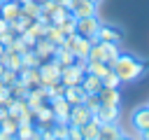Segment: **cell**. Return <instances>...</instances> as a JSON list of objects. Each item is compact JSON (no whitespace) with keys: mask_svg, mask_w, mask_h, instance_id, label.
<instances>
[{"mask_svg":"<svg viewBox=\"0 0 149 140\" xmlns=\"http://www.w3.org/2000/svg\"><path fill=\"white\" fill-rule=\"evenodd\" d=\"M100 28V19L93 14V16H81L77 19V35L81 37H88L91 42H95V33Z\"/></svg>","mask_w":149,"mask_h":140,"instance_id":"4","label":"cell"},{"mask_svg":"<svg viewBox=\"0 0 149 140\" xmlns=\"http://www.w3.org/2000/svg\"><path fill=\"white\" fill-rule=\"evenodd\" d=\"M35 133V124L30 121V124H19V128H16V140H28L30 135Z\"/></svg>","mask_w":149,"mask_h":140,"instance_id":"31","label":"cell"},{"mask_svg":"<svg viewBox=\"0 0 149 140\" xmlns=\"http://www.w3.org/2000/svg\"><path fill=\"white\" fill-rule=\"evenodd\" d=\"M119 114H121V112H119L116 105H100L93 117H95L100 124H116V121H119Z\"/></svg>","mask_w":149,"mask_h":140,"instance_id":"11","label":"cell"},{"mask_svg":"<svg viewBox=\"0 0 149 140\" xmlns=\"http://www.w3.org/2000/svg\"><path fill=\"white\" fill-rule=\"evenodd\" d=\"M119 135H121L119 124H100L98 140H119Z\"/></svg>","mask_w":149,"mask_h":140,"instance_id":"21","label":"cell"},{"mask_svg":"<svg viewBox=\"0 0 149 140\" xmlns=\"http://www.w3.org/2000/svg\"><path fill=\"white\" fill-rule=\"evenodd\" d=\"M98 98H100V105H121V93H119V89H107V86H102L100 91H98Z\"/></svg>","mask_w":149,"mask_h":140,"instance_id":"15","label":"cell"},{"mask_svg":"<svg viewBox=\"0 0 149 140\" xmlns=\"http://www.w3.org/2000/svg\"><path fill=\"white\" fill-rule=\"evenodd\" d=\"M63 47L70 49L77 58H86V56H88V49H91V40H88V37H81V35H77V33H72V35H65Z\"/></svg>","mask_w":149,"mask_h":140,"instance_id":"3","label":"cell"},{"mask_svg":"<svg viewBox=\"0 0 149 140\" xmlns=\"http://www.w3.org/2000/svg\"><path fill=\"white\" fill-rule=\"evenodd\" d=\"M16 128H19V119L16 117H5L2 121H0V131H7V133H12V135H16Z\"/></svg>","mask_w":149,"mask_h":140,"instance_id":"30","label":"cell"},{"mask_svg":"<svg viewBox=\"0 0 149 140\" xmlns=\"http://www.w3.org/2000/svg\"><path fill=\"white\" fill-rule=\"evenodd\" d=\"M130 124H133L135 131H144V128H149V105H142V107L133 110V114H130Z\"/></svg>","mask_w":149,"mask_h":140,"instance_id":"12","label":"cell"},{"mask_svg":"<svg viewBox=\"0 0 149 140\" xmlns=\"http://www.w3.org/2000/svg\"><path fill=\"white\" fill-rule=\"evenodd\" d=\"M35 2H40V5H42V2H47V0H35Z\"/></svg>","mask_w":149,"mask_h":140,"instance_id":"50","label":"cell"},{"mask_svg":"<svg viewBox=\"0 0 149 140\" xmlns=\"http://www.w3.org/2000/svg\"><path fill=\"white\" fill-rule=\"evenodd\" d=\"M100 79H102V86H107V89H119V86H121V79H119V75H116L112 68H107V72H105Z\"/></svg>","mask_w":149,"mask_h":140,"instance_id":"25","label":"cell"},{"mask_svg":"<svg viewBox=\"0 0 149 140\" xmlns=\"http://www.w3.org/2000/svg\"><path fill=\"white\" fill-rule=\"evenodd\" d=\"M0 86H2V82H0Z\"/></svg>","mask_w":149,"mask_h":140,"instance_id":"51","label":"cell"},{"mask_svg":"<svg viewBox=\"0 0 149 140\" xmlns=\"http://www.w3.org/2000/svg\"><path fill=\"white\" fill-rule=\"evenodd\" d=\"M9 91H12V96H14V98H28L30 86H28V84H23L21 79H16V82L9 86Z\"/></svg>","mask_w":149,"mask_h":140,"instance_id":"27","label":"cell"},{"mask_svg":"<svg viewBox=\"0 0 149 140\" xmlns=\"http://www.w3.org/2000/svg\"><path fill=\"white\" fill-rule=\"evenodd\" d=\"M37 70H40V84H42V86H51V84L61 82V65H58L54 58L42 61V63L37 65Z\"/></svg>","mask_w":149,"mask_h":140,"instance_id":"2","label":"cell"},{"mask_svg":"<svg viewBox=\"0 0 149 140\" xmlns=\"http://www.w3.org/2000/svg\"><path fill=\"white\" fill-rule=\"evenodd\" d=\"M54 61H56L61 68H65V65H72V63L77 61V56H74L70 49H65V47L61 44V47L56 49V54H54Z\"/></svg>","mask_w":149,"mask_h":140,"instance_id":"20","label":"cell"},{"mask_svg":"<svg viewBox=\"0 0 149 140\" xmlns=\"http://www.w3.org/2000/svg\"><path fill=\"white\" fill-rule=\"evenodd\" d=\"M44 28H47V23H42V21H37V19H35V21L28 26V30H26V33H30V35L37 40V37H42V35H44Z\"/></svg>","mask_w":149,"mask_h":140,"instance_id":"33","label":"cell"},{"mask_svg":"<svg viewBox=\"0 0 149 140\" xmlns=\"http://www.w3.org/2000/svg\"><path fill=\"white\" fill-rule=\"evenodd\" d=\"M16 79H19V72H16V70H9V68H5V70L0 72V82H2V86H12Z\"/></svg>","mask_w":149,"mask_h":140,"instance_id":"32","label":"cell"},{"mask_svg":"<svg viewBox=\"0 0 149 140\" xmlns=\"http://www.w3.org/2000/svg\"><path fill=\"white\" fill-rule=\"evenodd\" d=\"M49 105H51V112H54V119L56 121H68V117H70V103L61 96V98H51L49 100Z\"/></svg>","mask_w":149,"mask_h":140,"instance_id":"9","label":"cell"},{"mask_svg":"<svg viewBox=\"0 0 149 140\" xmlns=\"http://www.w3.org/2000/svg\"><path fill=\"white\" fill-rule=\"evenodd\" d=\"M19 14H21V5H19L16 0H0V16H2L7 23L14 21Z\"/></svg>","mask_w":149,"mask_h":140,"instance_id":"13","label":"cell"},{"mask_svg":"<svg viewBox=\"0 0 149 140\" xmlns=\"http://www.w3.org/2000/svg\"><path fill=\"white\" fill-rule=\"evenodd\" d=\"M56 44L54 42H49L47 37H37V42L33 44V51L40 56V61H49V58H54V54H56Z\"/></svg>","mask_w":149,"mask_h":140,"instance_id":"8","label":"cell"},{"mask_svg":"<svg viewBox=\"0 0 149 140\" xmlns=\"http://www.w3.org/2000/svg\"><path fill=\"white\" fill-rule=\"evenodd\" d=\"M51 140H68V138H56V135H54V138H51Z\"/></svg>","mask_w":149,"mask_h":140,"instance_id":"49","label":"cell"},{"mask_svg":"<svg viewBox=\"0 0 149 140\" xmlns=\"http://www.w3.org/2000/svg\"><path fill=\"white\" fill-rule=\"evenodd\" d=\"M140 138H142V140H149V128H144V131H140Z\"/></svg>","mask_w":149,"mask_h":140,"instance_id":"44","label":"cell"},{"mask_svg":"<svg viewBox=\"0 0 149 140\" xmlns=\"http://www.w3.org/2000/svg\"><path fill=\"white\" fill-rule=\"evenodd\" d=\"M5 51H7V47H5V44H2V42H0V56H2V54H5Z\"/></svg>","mask_w":149,"mask_h":140,"instance_id":"45","label":"cell"},{"mask_svg":"<svg viewBox=\"0 0 149 140\" xmlns=\"http://www.w3.org/2000/svg\"><path fill=\"white\" fill-rule=\"evenodd\" d=\"M81 128V138L84 140H98V133H100V121L95 119V117H91L84 126H79Z\"/></svg>","mask_w":149,"mask_h":140,"instance_id":"18","label":"cell"},{"mask_svg":"<svg viewBox=\"0 0 149 140\" xmlns=\"http://www.w3.org/2000/svg\"><path fill=\"white\" fill-rule=\"evenodd\" d=\"M0 63L5 65V68H9V70H21L23 68V63H21V54H16V51H12V49H7L2 56H0Z\"/></svg>","mask_w":149,"mask_h":140,"instance_id":"17","label":"cell"},{"mask_svg":"<svg viewBox=\"0 0 149 140\" xmlns=\"http://www.w3.org/2000/svg\"><path fill=\"white\" fill-rule=\"evenodd\" d=\"M33 114H35V121H37V124H54V121H56L49 103H47V105H42V107H37Z\"/></svg>","mask_w":149,"mask_h":140,"instance_id":"23","label":"cell"},{"mask_svg":"<svg viewBox=\"0 0 149 140\" xmlns=\"http://www.w3.org/2000/svg\"><path fill=\"white\" fill-rule=\"evenodd\" d=\"M81 79H84V70L79 68V65H65V68H61V82L65 84V86H74V84H81Z\"/></svg>","mask_w":149,"mask_h":140,"instance_id":"7","label":"cell"},{"mask_svg":"<svg viewBox=\"0 0 149 140\" xmlns=\"http://www.w3.org/2000/svg\"><path fill=\"white\" fill-rule=\"evenodd\" d=\"M42 37H47L49 42H54L56 47H61V44H63V40H65V33H63V30H61L58 26L49 23V26L44 28V35H42Z\"/></svg>","mask_w":149,"mask_h":140,"instance_id":"22","label":"cell"},{"mask_svg":"<svg viewBox=\"0 0 149 140\" xmlns=\"http://www.w3.org/2000/svg\"><path fill=\"white\" fill-rule=\"evenodd\" d=\"M95 40L121 44V40H123V30L116 28V26H112V23H102V21H100V28H98V33H95Z\"/></svg>","mask_w":149,"mask_h":140,"instance_id":"6","label":"cell"},{"mask_svg":"<svg viewBox=\"0 0 149 140\" xmlns=\"http://www.w3.org/2000/svg\"><path fill=\"white\" fill-rule=\"evenodd\" d=\"M107 63H102V61H86V72L88 75H98V77H102L105 72H107Z\"/></svg>","mask_w":149,"mask_h":140,"instance_id":"26","label":"cell"},{"mask_svg":"<svg viewBox=\"0 0 149 140\" xmlns=\"http://www.w3.org/2000/svg\"><path fill=\"white\" fill-rule=\"evenodd\" d=\"M47 93H49V100H51V98H61V96L65 93V84H63V82H56V84L47 86Z\"/></svg>","mask_w":149,"mask_h":140,"instance_id":"35","label":"cell"},{"mask_svg":"<svg viewBox=\"0 0 149 140\" xmlns=\"http://www.w3.org/2000/svg\"><path fill=\"white\" fill-rule=\"evenodd\" d=\"M14 37H16V35H14V33H12V30H5V33H0V42H2V44H5V47H9V44H12V40H14Z\"/></svg>","mask_w":149,"mask_h":140,"instance_id":"39","label":"cell"},{"mask_svg":"<svg viewBox=\"0 0 149 140\" xmlns=\"http://www.w3.org/2000/svg\"><path fill=\"white\" fill-rule=\"evenodd\" d=\"M68 140H84V138H81V128L68 124Z\"/></svg>","mask_w":149,"mask_h":140,"instance_id":"37","label":"cell"},{"mask_svg":"<svg viewBox=\"0 0 149 140\" xmlns=\"http://www.w3.org/2000/svg\"><path fill=\"white\" fill-rule=\"evenodd\" d=\"M91 117H93V114H91V110H86V105H84V103H81V105H72V107H70L68 124H72V126H84Z\"/></svg>","mask_w":149,"mask_h":140,"instance_id":"10","label":"cell"},{"mask_svg":"<svg viewBox=\"0 0 149 140\" xmlns=\"http://www.w3.org/2000/svg\"><path fill=\"white\" fill-rule=\"evenodd\" d=\"M109 68L119 75V79H121V84H123V82H135V79H140V77L144 75V70L149 68V63L142 61V58H137V56H133V54H119L116 61H114Z\"/></svg>","mask_w":149,"mask_h":140,"instance_id":"1","label":"cell"},{"mask_svg":"<svg viewBox=\"0 0 149 140\" xmlns=\"http://www.w3.org/2000/svg\"><path fill=\"white\" fill-rule=\"evenodd\" d=\"M81 89H84L86 93H98V91L102 89V79H100L98 75H88V72H84V79H81Z\"/></svg>","mask_w":149,"mask_h":140,"instance_id":"19","label":"cell"},{"mask_svg":"<svg viewBox=\"0 0 149 140\" xmlns=\"http://www.w3.org/2000/svg\"><path fill=\"white\" fill-rule=\"evenodd\" d=\"M21 63H23L26 68H37V65H40L42 61H40V56H37V54H35L33 49H28L26 54H21Z\"/></svg>","mask_w":149,"mask_h":140,"instance_id":"29","label":"cell"},{"mask_svg":"<svg viewBox=\"0 0 149 140\" xmlns=\"http://www.w3.org/2000/svg\"><path fill=\"white\" fill-rule=\"evenodd\" d=\"M95 9H98V2H95V0H70V2H68V12H70L72 16H77V19H81V16H93Z\"/></svg>","mask_w":149,"mask_h":140,"instance_id":"5","label":"cell"},{"mask_svg":"<svg viewBox=\"0 0 149 140\" xmlns=\"http://www.w3.org/2000/svg\"><path fill=\"white\" fill-rule=\"evenodd\" d=\"M19 37H21V40H23V44H26V47H28V49H33V44H35V42H37V40H35V37H33V35H30V33H26V30H23V33H21V35H19Z\"/></svg>","mask_w":149,"mask_h":140,"instance_id":"38","label":"cell"},{"mask_svg":"<svg viewBox=\"0 0 149 140\" xmlns=\"http://www.w3.org/2000/svg\"><path fill=\"white\" fill-rule=\"evenodd\" d=\"M21 14H26V16H30V19H37V16H40V2L28 0L26 5H21Z\"/></svg>","mask_w":149,"mask_h":140,"instance_id":"28","label":"cell"},{"mask_svg":"<svg viewBox=\"0 0 149 140\" xmlns=\"http://www.w3.org/2000/svg\"><path fill=\"white\" fill-rule=\"evenodd\" d=\"M63 98L70 103V105H81L84 98H86V91L81 89V84H74V86H65V93Z\"/></svg>","mask_w":149,"mask_h":140,"instance_id":"14","label":"cell"},{"mask_svg":"<svg viewBox=\"0 0 149 140\" xmlns=\"http://www.w3.org/2000/svg\"><path fill=\"white\" fill-rule=\"evenodd\" d=\"M28 140H42V135H40V131H37V126H35V133L28 138Z\"/></svg>","mask_w":149,"mask_h":140,"instance_id":"43","label":"cell"},{"mask_svg":"<svg viewBox=\"0 0 149 140\" xmlns=\"http://www.w3.org/2000/svg\"><path fill=\"white\" fill-rule=\"evenodd\" d=\"M5 30H9V23H7V21L0 16V33H5Z\"/></svg>","mask_w":149,"mask_h":140,"instance_id":"41","label":"cell"},{"mask_svg":"<svg viewBox=\"0 0 149 140\" xmlns=\"http://www.w3.org/2000/svg\"><path fill=\"white\" fill-rule=\"evenodd\" d=\"M16 2H19V5H26V2H28V0H16Z\"/></svg>","mask_w":149,"mask_h":140,"instance_id":"48","label":"cell"},{"mask_svg":"<svg viewBox=\"0 0 149 140\" xmlns=\"http://www.w3.org/2000/svg\"><path fill=\"white\" fill-rule=\"evenodd\" d=\"M95 2H98V0H95Z\"/></svg>","mask_w":149,"mask_h":140,"instance_id":"52","label":"cell"},{"mask_svg":"<svg viewBox=\"0 0 149 140\" xmlns=\"http://www.w3.org/2000/svg\"><path fill=\"white\" fill-rule=\"evenodd\" d=\"M14 103V96H12V91H9V86H0V105H5V107H9Z\"/></svg>","mask_w":149,"mask_h":140,"instance_id":"36","label":"cell"},{"mask_svg":"<svg viewBox=\"0 0 149 140\" xmlns=\"http://www.w3.org/2000/svg\"><path fill=\"white\" fill-rule=\"evenodd\" d=\"M56 2H61V5H65V7H68V2H70V0H56Z\"/></svg>","mask_w":149,"mask_h":140,"instance_id":"47","label":"cell"},{"mask_svg":"<svg viewBox=\"0 0 149 140\" xmlns=\"http://www.w3.org/2000/svg\"><path fill=\"white\" fill-rule=\"evenodd\" d=\"M19 79L23 82V84H28L30 89H35V86H40V70L37 68H21L19 70Z\"/></svg>","mask_w":149,"mask_h":140,"instance_id":"16","label":"cell"},{"mask_svg":"<svg viewBox=\"0 0 149 140\" xmlns=\"http://www.w3.org/2000/svg\"><path fill=\"white\" fill-rule=\"evenodd\" d=\"M0 140H16L12 133H7V131H0Z\"/></svg>","mask_w":149,"mask_h":140,"instance_id":"40","label":"cell"},{"mask_svg":"<svg viewBox=\"0 0 149 140\" xmlns=\"http://www.w3.org/2000/svg\"><path fill=\"white\" fill-rule=\"evenodd\" d=\"M7 114H9V112H7V107H5V105H0V121H2Z\"/></svg>","mask_w":149,"mask_h":140,"instance_id":"42","label":"cell"},{"mask_svg":"<svg viewBox=\"0 0 149 140\" xmlns=\"http://www.w3.org/2000/svg\"><path fill=\"white\" fill-rule=\"evenodd\" d=\"M58 28L65 33V35H72V33H77V16H72L70 12L65 14V19L58 23Z\"/></svg>","mask_w":149,"mask_h":140,"instance_id":"24","label":"cell"},{"mask_svg":"<svg viewBox=\"0 0 149 140\" xmlns=\"http://www.w3.org/2000/svg\"><path fill=\"white\" fill-rule=\"evenodd\" d=\"M119 140H133V138H130V135H123V133H121V135H119Z\"/></svg>","mask_w":149,"mask_h":140,"instance_id":"46","label":"cell"},{"mask_svg":"<svg viewBox=\"0 0 149 140\" xmlns=\"http://www.w3.org/2000/svg\"><path fill=\"white\" fill-rule=\"evenodd\" d=\"M84 105H86V110H91V114H95V110L100 107V98H98V93H86Z\"/></svg>","mask_w":149,"mask_h":140,"instance_id":"34","label":"cell"}]
</instances>
